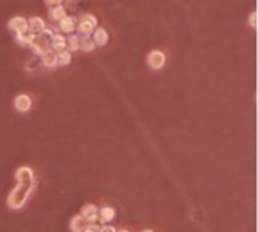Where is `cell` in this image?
Listing matches in <instances>:
<instances>
[{"label": "cell", "mask_w": 258, "mask_h": 232, "mask_svg": "<svg viewBox=\"0 0 258 232\" xmlns=\"http://www.w3.org/2000/svg\"><path fill=\"white\" fill-rule=\"evenodd\" d=\"M15 178L18 184H26V185H35V177H33V171L29 166H22L17 169L15 172Z\"/></svg>", "instance_id": "4"}, {"label": "cell", "mask_w": 258, "mask_h": 232, "mask_svg": "<svg viewBox=\"0 0 258 232\" xmlns=\"http://www.w3.org/2000/svg\"><path fill=\"white\" fill-rule=\"evenodd\" d=\"M100 229H102V225L91 223V225H88L82 232H100Z\"/></svg>", "instance_id": "21"}, {"label": "cell", "mask_w": 258, "mask_h": 232, "mask_svg": "<svg viewBox=\"0 0 258 232\" xmlns=\"http://www.w3.org/2000/svg\"><path fill=\"white\" fill-rule=\"evenodd\" d=\"M88 225H89L88 220H86L82 214H77V216H74V217L71 219V222H70V229H71L73 232H82Z\"/></svg>", "instance_id": "14"}, {"label": "cell", "mask_w": 258, "mask_h": 232, "mask_svg": "<svg viewBox=\"0 0 258 232\" xmlns=\"http://www.w3.org/2000/svg\"><path fill=\"white\" fill-rule=\"evenodd\" d=\"M14 107H15L18 112H22V113L29 112L30 107H32V100H30V97L26 95V94H20V95H17L15 100H14Z\"/></svg>", "instance_id": "6"}, {"label": "cell", "mask_w": 258, "mask_h": 232, "mask_svg": "<svg viewBox=\"0 0 258 232\" xmlns=\"http://www.w3.org/2000/svg\"><path fill=\"white\" fill-rule=\"evenodd\" d=\"M97 25H98L97 18H95L94 15L86 14V15L82 17L80 21H78L77 29H78V32H80L82 35H91V33L94 32V29L97 27Z\"/></svg>", "instance_id": "3"}, {"label": "cell", "mask_w": 258, "mask_h": 232, "mask_svg": "<svg viewBox=\"0 0 258 232\" xmlns=\"http://www.w3.org/2000/svg\"><path fill=\"white\" fill-rule=\"evenodd\" d=\"M67 15L65 12V8L61 6V5H57V6H52V9L49 11V17L52 21H61L64 17Z\"/></svg>", "instance_id": "16"}, {"label": "cell", "mask_w": 258, "mask_h": 232, "mask_svg": "<svg viewBox=\"0 0 258 232\" xmlns=\"http://www.w3.org/2000/svg\"><path fill=\"white\" fill-rule=\"evenodd\" d=\"M76 26H77V23H76V20L73 17L65 15L61 21H59V29H61V32L65 33V35H71L76 30Z\"/></svg>", "instance_id": "11"}, {"label": "cell", "mask_w": 258, "mask_h": 232, "mask_svg": "<svg viewBox=\"0 0 258 232\" xmlns=\"http://www.w3.org/2000/svg\"><path fill=\"white\" fill-rule=\"evenodd\" d=\"M116 232H129L127 229H121V231H116Z\"/></svg>", "instance_id": "25"}, {"label": "cell", "mask_w": 258, "mask_h": 232, "mask_svg": "<svg viewBox=\"0 0 258 232\" xmlns=\"http://www.w3.org/2000/svg\"><path fill=\"white\" fill-rule=\"evenodd\" d=\"M44 29H46V23L39 17H33L27 21V30L33 35H39Z\"/></svg>", "instance_id": "12"}, {"label": "cell", "mask_w": 258, "mask_h": 232, "mask_svg": "<svg viewBox=\"0 0 258 232\" xmlns=\"http://www.w3.org/2000/svg\"><path fill=\"white\" fill-rule=\"evenodd\" d=\"M142 232H154V231H151V229H145V231H142Z\"/></svg>", "instance_id": "26"}, {"label": "cell", "mask_w": 258, "mask_h": 232, "mask_svg": "<svg viewBox=\"0 0 258 232\" xmlns=\"http://www.w3.org/2000/svg\"><path fill=\"white\" fill-rule=\"evenodd\" d=\"M41 60H43V65L47 68H53L57 65V53L54 50H47L41 54Z\"/></svg>", "instance_id": "15"}, {"label": "cell", "mask_w": 258, "mask_h": 232, "mask_svg": "<svg viewBox=\"0 0 258 232\" xmlns=\"http://www.w3.org/2000/svg\"><path fill=\"white\" fill-rule=\"evenodd\" d=\"M147 62H148L150 68H153V70H160V68H163V65H165L166 56H165L163 52L154 50V52H151V53L148 54Z\"/></svg>", "instance_id": "5"}, {"label": "cell", "mask_w": 258, "mask_h": 232, "mask_svg": "<svg viewBox=\"0 0 258 232\" xmlns=\"http://www.w3.org/2000/svg\"><path fill=\"white\" fill-rule=\"evenodd\" d=\"M92 36V41L95 42V46H106L107 44V41H109V33L106 32V29H103V27H97V29H94V32L91 33Z\"/></svg>", "instance_id": "10"}, {"label": "cell", "mask_w": 258, "mask_h": 232, "mask_svg": "<svg viewBox=\"0 0 258 232\" xmlns=\"http://www.w3.org/2000/svg\"><path fill=\"white\" fill-rule=\"evenodd\" d=\"M94 49H95V42L92 41L91 35H83L80 38V50L88 53V52H92Z\"/></svg>", "instance_id": "18"}, {"label": "cell", "mask_w": 258, "mask_h": 232, "mask_svg": "<svg viewBox=\"0 0 258 232\" xmlns=\"http://www.w3.org/2000/svg\"><path fill=\"white\" fill-rule=\"evenodd\" d=\"M100 232H116V229L110 225H104V226H102Z\"/></svg>", "instance_id": "23"}, {"label": "cell", "mask_w": 258, "mask_h": 232, "mask_svg": "<svg viewBox=\"0 0 258 232\" xmlns=\"http://www.w3.org/2000/svg\"><path fill=\"white\" fill-rule=\"evenodd\" d=\"M50 49L57 52H62L67 49V38L62 33H53L52 36V42H50Z\"/></svg>", "instance_id": "9"}, {"label": "cell", "mask_w": 258, "mask_h": 232, "mask_svg": "<svg viewBox=\"0 0 258 232\" xmlns=\"http://www.w3.org/2000/svg\"><path fill=\"white\" fill-rule=\"evenodd\" d=\"M67 47H68L71 52L80 50V36H77V35L71 33V35L67 38Z\"/></svg>", "instance_id": "19"}, {"label": "cell", "mask_w": 258, "mask_h": 232, "mask_svg": "<svg viewBox=\"0 0 258 232\" xmlns=\"http://www.w3.org/2000/svg\"><path fill=\"white\" fill-rule=\"evenodd\" d=\"M35 185H26V184H17V187L12 190L8 196V206L12 209H20L26 202Z\"/></svg>", "instance_id": "1"}, {"label": "cell", "mask_w": 258, "mask_h": 232, "mask_svg": "<svg viewBox=\"0 0 258 232\" xmlns=\"http://www.w3.org/2000/svg\"><path fill=\"white\" fill-rule=\"evenodd\" d=\"M115 216H116V211L112 206H104L102 209H98V220H100L102 225H107L115 219Z\"/></svg>", "instance_id": "13"}, {"label": "cell", "mask_w": 258, "mask_h": 232, "mask_svg": "<svg viewBox=\"0 0 258 232\" xmlns=\"http://www.w3.org/2000/svg\"><path fill=\"white\" fill-rule=\"evenodd\" d=\"M35 36H36V35H33V33H30L29 30H26L25 33L17 35V39H18V42H20L22 46H25V47H32V42H33Z\"/></svg>", "instance_id": "17"}, {"label": "cell", "mask_w": 258, "mask_h": 232, "mask_svg": "<svg viewBox=\"0 0 258 232\" xmlns=\"http://www.w3.org/2000/svg\"><path fill=\"white\" fill-rule=\"evenodd\" d=\"M52 36H53V32L49 30V29H44L41 33L35 36V39H33V42H32V49H33L38 54H43L44 52L50 50Z\"/></svg>", "instance_id": "2"}, {"label": "cell", "mask_w": 258, "mask_h": 232, "mask_svg": "<svg viewBox=\"0 0 258 232\" xmlns=\"http://www.w3.org/2000/svg\"><path fill=\"white\" fill-rule=\"evenodd\" d=\"M255 12H251V15H249V25L252 26V27H255Z\"/></svg>", "instance_id": "24"}, {"label": "cell", "mask_w": 258, "mask_h": 232, "mask_svg": "<svg viewBox=\"0 0 258 232\" xmlns=\"http://www.w3.org/2000/svg\"><path fill=\"white\" fill-rule=\"evenodd\" d=\"M44 2H46V5H49V6H57V5H61L62 0H44Z\"/></svg>", "instance_id": "22"}, {"label": "cell", "mask_w": 258, "mask_h": 232, "mask_svg": "<svg viewBox=\"0 0 258 232\" xmlns=\"http://www.w3.org/2000/svg\"><path fill=\"white\" fill-rule=\"evenodd\" d=\"M71 62V53L68 50H62V52H57V65L65 67Z\"/></svg>", "instance_id": "20"}, {"label": "cell", "mask_w": 258, "mask_h": 232, "mask_svg": "<svg viewBox=\"0 0 258 232\" xmlns=\"http://www.w3.org/2000/svg\"><path fill=\"white\" fill-rule=\"evenodd\" d=\"M8 27H9V30L15 32L17 35L25 33L27 30V20L25 17H14L8 23Z\"/></svg>", "instance_id": "7"}, {"label": "cell", "mask_w": 258, "mask_h": 232, "mask_svg": "<svg viewBox=\"0 0 258 232\" xmlns=\"http://www.w3.org/2000/svg\"><path fill=\"white\" fill-rule=\"evenodd\" d=\"M86 220L88 223H97L98 222V208L92 204H88L82 208V213H80Z\"/></svg>", "instance_id": "8"}]
</instances>
